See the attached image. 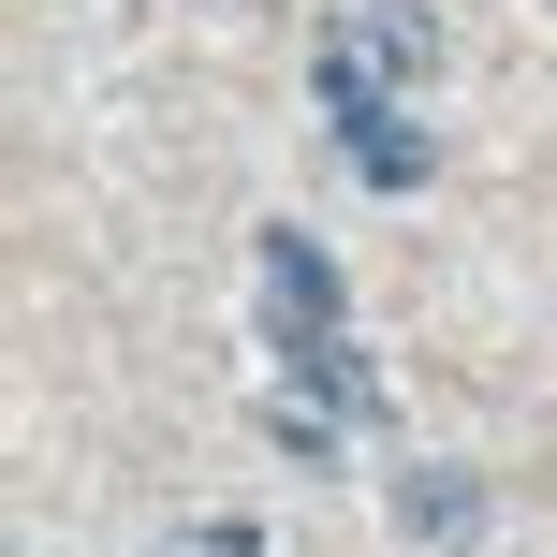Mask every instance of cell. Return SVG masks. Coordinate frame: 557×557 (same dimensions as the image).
Instances as JSON below:
<instances>
[{
    "instance_id": "obj_5",
    "label": "cell",
    "mask_w": 557,
    "mask_h": 557,
    "mask_svg": "<svg viewBox=\"0 0 557 557\" xmlns=\"http://www.w3.org/2000/svg\"><path fill=\"white\" fill-rule=\"evenodd\" d=\"M162 557H264V543H250V529H176Z\"/></svg>"
},
{
    "instance_id": "obj_2",
    "label": "cell",
    "mask_w": 557,
    "mask_h": 557,
    "mask_svg": "<svg viewBox=\"0 0 557 557\" xmlns=\"http://www.w3.org/2000/svg\"><path fill=\"white\" fill-rule=\"evenodd\" d=\"M396 529L411 543H484V470H455V455L396 470Z\"/></svg>"
},
{
    "instance_id": "obj_4",
    "label": "cell",
    "mask_w": 557,
    "mask_h": 557,
    "mask_svg": "<svg viewBox=\"0 0 557 557\" xmlns=\"http://www.w3.org/2000/svg\"><path fill=\"white\" fill-rule=\"evenodd\" d=\"M352 176H367V191H411V176H425V133H411V117H367V133H352Z\"/></svg>"
},
{
    "instance_id": "obj_3",
    "label": "cell",
    "mask_w": 557,
    "mask_h": 557,
    "mask_svg": "<svg viewBox=\"0 0 557 557\" xmlns=\"http://www.w3.org/2000/svg\"><path fill=\"white\" fill-rule=\"evenodd\" d=\"M264 308H278V337H337V264L308 235H264Z\"/></svg>"
},
{
    "instance_id": "obj_1",
    "label": "cell",
    "mask_w": 557,
    "mask_h": 557,
    "mask_svg": "<svg viewBox=\"0 0 557 557\" xmlns=\"http://www.w3.org/2000/svg\"><path fill=\"white\" fill-rule=\"evenodd\" d=\"M441 74V15L425 0H352V15L308 45V88H323L337 133H367V117H411V88Z\"/></svg>"
}]
</instances>
